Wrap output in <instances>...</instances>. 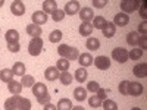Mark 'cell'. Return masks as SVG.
<instances>
[{
    "label": "cell",
    "instance_id": "cell-1",
    "mask_svg": "<svg viewBox=\"0 0 147 110\" xmlns=\"http://www.w3.org/2000/svg\"><path fill=\"white\" fill-rule=\"evenodd\" d=\"M57 53L62 56L63 59H66V60H77V59L80 57L78 48L71 47V46H68V44H60L59 48H57Z\"/></svg>",
    "mask_w": 147,
    "mask_h": 110
},
{
    "label": "cell",
    "instance_id": "cell-2",
    "mask_svg": "<svg viewBox=\"0 0 147 110\" xmlns=\"http://www.w3.org/2000/svg\"><path fill=\"white\" fill-rule=\"evenodd\" d=\"M43 50V40L41 38H32L28 44V52L31 56H38Z\"/></svg>",
    "mask_w": 147,
    "mask_h": 110
},
{
    "label": "cell",
    "instance_id": "cell-3",
    "mask_svg": "<svg viewBox=\"0 0 147 110\" xmlns=\"http://www.w3.org/2000/svg\"><path fill=\"white\" fill-rule=\"evenodd\" d=\"M121 9H122V13H132L134 10H137L138 6H140V2L138 0H132V2H127V0H124V2H121Z\"/></svg>",
    "mask_w": 147,
    "mask_h": 110
},
{
    "label": "cell",
    "instance_id": "cell-4",
    "mask_svg": "<svg viewBox=\"0 0 147 110\" xmlns=\"http://www.w3.org/2000/svg\"><path fill=\"white\" fill-rule=\"evenodd\" d=\"M112 57H113V60H116L118 63H125L128 60V52L125 50V48H122V47H116V48H113V52H112Z\"/></svg>",
    "mask_w": 147,
    "mask_h": 110
},
{
    "label": "cell",
    "instance_id": "cell-5",
    "mask_svg": "<svg viewBox=\"0 0 147 110\" xmlns=\"http://www.w3.org/2000/svg\"><path fill=\"white\" fill-rule=\"evenodd\" d=\"M93 63L97 69H100V70H106V69L110 68V60L106 56H97L96 59H93Z\"/></svg>",
    "mask_w": 147,
    "mask_h": 110
},
{
    "label": "cell",
    "instance_id": "cell-6",
    "mask_svg": "<svg viewBox=\"0 0 147 110\" xmlns=\"http://www.w3.org/2000/svg\"><path fill=\"white\" fill-rule=\"evenodd\" d=\"M21 100H22L21 95H12L10 99L5 101V110H18Z\"/></svg>",
    "mask_w": 147,
    "mask_h": 110
},
{
    "label": "cell",
    "instance_id": "cell-7",
    "mask_svg": "<svg viewBox=\"0 0 147 110\" xmlns=\"http://www.w3.org/2000/svg\"><path fill=\"white\" fill-rule=\"evenodd\" d=\"M143 91H144V88L140 82H129L128 81V95L138 97L143 94Z\"/></svg>",
    "mask_w": 147,
    "mask_h": 110
},
{
    "label": "cell",
    "instance_id": "cell-8",
    "mask_svg": "<svg viewBox=\"0 0 147 110\" xmlns=\"http://www.w3.org/2000/svg\"><path fill=\"white\" fill-rule=\"evenodd\" d=\"M31 19H32V23L34 25H43V23H46L47 22V19H49V16L44 13L43 10H35L34 13H32V16H31Z\"/></svg>",
    "mask_w": 147,
    "mask_h": 110
},
{
    "label": "cell",
    "instance_id": "cell-9",
    "mask_svg": "<svg viewBox=\"0 0 147 110\" xmlns=\"http://www.w3.org/2000/svg\"><path fill=\"white\" fill-rule=\"evenodd\" d=\"M10 12L15 16H22L25 13V5H24L21 0H15V2H12V5H10Z\"/></svg>",
    "mask_w": 147,
    "mask_h": 110
},
{
    "label": "cell",
    "instance_id": "cell-10",
    "mask_svg": "<svg viewBox=\"0 0 147 110\" xmlns=\"http://www.w3.org/2000/svg\"><path fill=\"white\" fill-rule=\"evenodd\" d=\"M80 9H81V5H80V2H77V0H72V2H68L66 5H65V13H68V15H75V13H78L80 12Z\"/></svg>",
    "mask_w": 147,
    "mask_h": 110
},
{
    "label": "cell",
    "instance_id": "cell-11",
    "mask_svg": "<svg viewBox=\"0 0 147 110\" xmlns=\"http://www.w3.org/2000/svg\"><path fill=\"white\" fill-rule=\"evenodd\" d=\"M80 18L82 22H91L94 19V13L91 7H82L80 9Z\"/></svg>",
    "mask_w": 147,
    "mask_h": 110
},
{
    "label": "cell",
    "instance_id": "cell-12",
    "mask_svg": "<svg viewBox=\"0 0 147 110\" xmlns=\"http://www.w3.org/2000/svg\"><path fill=\"white\" fill-rule=\"evenodd\" d=\"M128 22H129V16L128 15H125V13H116L115 15V18H113V25L116 27H125V25H128Z\"/></svg>",
    "mask_w": 147,
    "mask_h": 110
},
{
    "label": "cell",
    "instance_id": "cell-13",
    "mask_svg": "<svg viewBox=\"0 0 147 110\" xmlns=\"http://www.w3.org/2000/svg\"><path fill=\"white\" fill-rule=\"evenodd\" d=\"M56 9H57V3L55 0H44L43 2V12L46 15H52Z\"/></svg>",
    "mask_w": 147,
    "mask_h": 110
},
{
    "label": "cell",
    "instance_id": "cell-14",
    "mask_svg": "<svg viewBox=\"0 0 147 110\" xmlns=\"http://www.w3.org/2000/svg\"><path fill=\"white\" fill-rule=\"evenodd\" d=\"M22 84L21 82H18V81H10L9 84H7V90L10 91V94L12 95H19L21 93H22Z\"/></svg>",
    "mask_w": 147,
    "mask_h": 110
},
{
    "label": "cell",
    "instance_id": "cell-15",
    "mask_svg": "<svg viewBox=\"0 0 147 110\" xmlns=\"http://www.w3.org/2000/svg\"><path fill=\"white\" fill-rule=\"evenodd\" d=\"M132 73L136 75L137 78H146L147 76V65L146 63H138L134 66Z\"/></svg>",
    "mask_w": 147,
    "mask_h": 110
},
{
    "label": "cell",
    "instance_id": "cell-16",
    "mask_svg": "<svg viewBox=\"0 0 147 110\" xmlns=\"http://www.w3.org/2000/svg\"><path fill=\"white\" fill-rule=\"evenodd\" d=\"M27 34L31 35L32 38H40V35L43 34V30L38 25H34V23H30L27 25Z\"/></svg>",
    "mask_w": 147,
    "mask_h": 110
},
{
    "label": "cell",
    "instance_id": "cell-17",
    "mask_svg": "<svg viewBox=\"0 0 147 110\" xmlns=\"http://www.w3.org/2000/svg\"><path fill=\"white\" fill-rule=\"evenodd\" d=\"M59 73L60 72L55 66H50L44 70V76H46L47 81H56V79H59Z\"/></svg>",
    "mask_w": 147,
    "mask_h": 110
},
{
    "label": "cell",
    "instance_id": "cell-18",
    "mask_svg": "<svg viewBox=\"0 0 147 110\" xmlns=\"http://www.w3.org/2000/svg\"><path fill=\"white\" fill-rule=\"evenodd\" d=\"M47 93V87L43 84V82H35L34 85H32V94L35 95V97H40V95H43V94H46Z\"/></svg>",
    "mask_w": 147,
    "mask_h": 110
},
{
    "label": "cell",
    "instance_id": "cell-19",
    "mask_svg": "<svg viewBox=\"0 0 147 110\" xmlns=\"http://www.w3.org/2000/svg\"><path fill=\"white\" fill-rule=\"evenodd\" d=\"M85 46H87V48L90 52H96L100 48V41H99V38H96V37H90V38L85 41Z\"/></svg>",
    "mask_w": 147,
    "mask_h": 110
},
{
    "label": "cell",
    "instance_id": "cell-20",
    "mask_svg": "<svg viewBox=\"0 0 147 110\" xmlns=\"http://www.w3.org/2000/svg\"><path fill=\"white\" fill-rule=\"evenodd\" d=\"M93 25H91V22H82L81 25H80V34L82 35V37H88V35H91V32H93Z\"/></svg>",
    "mask_w": 147,
    "mask_h": 110
},
{
    "label": "cell",
    "instance_id": "cell-21",
    "mask_svg": "<svg viewBox=\"0 0 147 110\" xmlns=\"http://www.w3.org/2000/svg\"><path fill=\"white\" fill-rule=\"evenodd\" d=\"M102 32H103V35L106 37V38H112V37L115 35V32H116V27L113 25V22H107L106 27L102 30Z\"/></svg>",
    "mask_w": 147,
    "mask_h": 110
},
{
    "label": "cell",
    "instance_id": "cell-22",
    "mask_svg": "<svg viewBox=\"0 0 147 110\" xmlns=\"http://www.w3.org/2000/svg\"><path fill=\"white\" fill-rule=\"evenodd\" d=\"M78 60H80V63H81V68H87V66L93 65V56H91L90 53H82V54H80Z\"/></svg>",
    "mask_w": 147,
    "mask_h": 110
},
{
    "label": "cell",
    "instance_id": "cell-23",
    "mask_svg": "<svg viewBox=\"0 0 147 110\" xmlns=\"http://www.w3.org/2000/svg\"><path fill=\"white\" fill-rule=\"evenodd\" d=\"M74 99H75L77 101H84L85 99H87V90L82 88V87H77L75 90H74Z\"/></svg>",
    "mask_w": 147,
    "mask_h": 110
},
{
    "label": "cell",
    "instance_id": "cell-24",
    "mask_svg": "<svg viewBox=\"0 0 147 110\" xmlns=\"http://www.w3.org/2000/svg\"><path fill=\"white\" fill-rule=\"evenodd\" d=\"M0 81H3L6 84L13 81V72H12V69H2L0 70Z\"/></svg>",
    "mask_w": 147,
    "mask_h": 110
},
{
    "label": "cell",
    "instance_id": "cell-25",
    "mask_svg": "<svg viewBox=\"0 0 147 110\" xmlns=\"http://www.w3.org/2000/svg\"><path fill=\"white\" fill-rule=\"evenodd\" d=\"M5 38L7 43H16V41H19V32L16 30H9L5 34Z\"/></svg>",
    "mask_w": 147,
    "mask_h": 110
},
{
    "label": "cell",
    "instance_id": "cell-26",
    "mask_svg": "<svg viewBox=\"0 0 147 110\" xmlns=\"http://www.w3.org/2000/svg\"><path fill=\"white\" fill-rule=\"evenodd\" d=\"M74 78H75L80 84H82L85 79H87V76H88V73H87V70H85V68H78L77 70H75V73H74Z\"/></svg>",
    "mask_w": 147,
    "mask_h": 110
},
{
    "label": "cell",
    "instance_id": "cell-27",
    "mask_svg": "<svg viewBox=\"0 0 147 110\" xmlns=\"http://www.w3.org/2000/svg\"><path fill=\"white\" fill-rule=\"evenodd\" d=\"M106 23H107V21L103 18V16H96L94 19H93V28L94 30H103L105 27H106Z\"/></svg>",
    "mask_w": 147,
    "mask_h": 110
},
{
    "label": "cell",
    "instance_id": "cell-28",
    "mask_svg": "<svg viewBox=\"0 0 147 110\" xmlns=\"http://www.w3.org/2000/svg\"><path fill=\"white\" fill-rule=\"evenodd\" d=\"M12 72H13V75L24 76L25 75V65H24L22 62H16L13 66H12Z\"/></svg>",
    "mask_w": 147,
    "mask_h": 110
},
{
    "label": "cell",
    "instance_id": "cell-29",
    "mask_svg": "<svg viewBox=\"0 0 147 110\" xmlns=\"http://www.w3.org/2000/svg\"><path fill=\"white\" fill-rule=\"evenodd\" d=\"M72 103H71V100L69 99H60L59 101H57V106H56V109L57 110H72Z\"/></svg>",
    "mask_w": 147,
    "mask_h": 110
},
{
    "label": "cell",
    "instance_id": "cell-30",
    "mask_svg": "<svg viewBox=\"0 0 147 110\" xmlns=\"http://www.w3.org/2000/svg\"><path fill=\"white\" fill-rule=\"evenodd\" d=\"M69 66H71V63H69V60H66V59H59L57 60V63H56V69L59 70V72H66L68 69H69Z\"/></svg>",
    "mask_w": 147,
    "mask_h": 110
},
{
    "label": "cell",
    "instance_id": "cell-31",
    "mask_svg": "<svg viewBox=\"0 0 147 110\" xmlns=\"http://www.w3.org/2000/svg\"><path fill=\"white\" fill-rule=\"evenodd\" d=\"M59 79H60V82H62L63 85H69L74 81V76L66 70V72H60L59 73Z\"/></svg>",
    "mask_w": 147,
    "mask_h": 110
},
{
    "label": "cell",
    "instance_id": "cell-32",
    "mask_svg": "<svg viewBox=\"0 0 147 110\" xmlns=\"http://www.w3.org/2000/svg\"><path fill=\"white\" fill-rule=\"evenodd\" d=\"M21 84H22V87H24V88H28V87L32 88V85L35 84L34 76H32V75H24L22 79H21Z\"/></svg>",
    "mask_w": 147,
    "mask_h": 110
},
{
    "label": "cell",
    "instance_id": "cell-33",
    "mask_svg": "<svg viewBox=\"0 0 147 110\" xmlns=\"http://www.w3.org/2000/svg\"><path fill=\"white\" fill-rule=\"evenodd\" d=\"M138 37H140V34H138L137 31H131V32L127 35V43H128L129 46H137Z\"/></svg>",
    "mask_w": 147,
    "mask_h": 110
},
{
    "label": "cell",
    "instance_id": "cell-34",
    "mask_svg": "<svg viewBox=\"0 0 147 110\" xmlns=\"http://www.w3.org/2000/svg\"><path fill=\"white\" fill-rule=\"evenodd\" d=\"M143 53H144V52L141 50V48H132V50L128 52V59H131V60H138V59H141Z\"/></svg>",
    "mask_w": 147,
    "mask_h": 110
},
{
    "label": "cell",
    "instance_id": "cell-35",
    "mask_svg": "<svg viewBox=\"0 0 147 110\" xmlns=\"http://www.w3.org/2000/svg\"><path fill=\"white\" fill-rule=\"evenodd\" d=\"M102 100L97 97L96 94H93L90 99H88V104H90V107H93V109H97V107H102Z\"/></svg>",
    "mask_w": 147,
    "mask_h": 110
},
{
    "label": "cell",
    "instance_id": "cell-36",
    "mask_svg": "<svg viewBox=\"0 0 147 110\" xmlns=\"http://www.w3.org/2000/svg\"><path fill=\"white\" fill-rule=\"evenodd\" d=\"M49 40H50L52 43H59L60 40H62V32H60L59 30H55L50 32V35H49Z\"/></svg>",
    "mask_w": 147,
    "mask_h": 110
},
{
    "label": "cell",
    "instance_id": "cell-37",
    "mask_svg": "<svg viewBox=\"0 0 147 110\" xmlns=\"http://www.w3.org/2000/svg\"><path fill=\"white\" fill-rule=\"evenodd\" d=\"M102 106L105 110H118V104L113 100H103Z\"/></svg>",
    "mask_w": 147,
    "mask_h": 110
},
{
    "label": "cell",
    "instance_id": "cell-38",
    "mask_svg": "<svg viewBox=\"0 0 147 110\" xmlns=\"http://www.w3.org/2000/svg\"><path fill=\"white\" fill-rule=\"evenodd\" d=\"M63 18H65V12L60 10V9H56L53 13H52V19H53L55 22H60Z\"/></svg>",
    "mask_w": 147,
    "mask_h": 110
},
{
    "label": "cell",
    "instance_id": "cell-39",
    "mask_svg": "<svg viewBox=\"0 0 147 110\" xmlns=\"http://www.w3.org/2000/svg\"><path fill=\"white\" fill-rule=\"evenodd\" d=\"M18 110H31V101H30V99L22 97V100H21V103H19Z\"/></svg>",
    "mask_w": 147,
    "mask_h": 110
},
{
    "label": "cell",
    "instance_id": "cell-40",
    "mask_svg": "<svg viewBox=\"0 0 147 110\" xmlns=\"http://www.w3.org/2000/svg\"><path fill=\"white\" fill-rule=\"evenodd\" d=\"M7 50L12 52V53H18V52L21 50L19 41H16V43H7Z\"/></svg>",
    "mask_w": 147,
    "mask_h": 110
},
{
    "label": "cell",
    "instance_id": "cell-41",
    "mask_svg": "<svg viewBox=\"0 0 147 110\" xmlns=\"http://www.w3.org/2000/svg\"><path fill=\"white\" fill-rule=\"evenodd\" d=\"M37 101H38L40 104H43V106H46V104L50 103V95H49V93H46L40 97H37Z\"/></svg>",
    "mask_w": 147,
    "mask_h": 110
},
{
    "label": "cell",
    "instance_id": "cell-42",
    "mask_svg": "<svg viewBox=\"0 0 147 110\" xmlns=\"http://www.w3.org/2000/svg\"><path fill=\"white\" fill-rule=\"evenodd\" d=\"M119 93L122 95H128V81H122L119 84Z\"/></svg>",
    "mask_w": 147,
    "mask_h": 110
},
{
    "label": "cell",
    "instance_id": "cell-43",
    "mask_svg": "<svg viewBox=\"0 0 147 110\" xmlns=\"http://www.w3.org/2000/svg\"><path fill=\"white\" fill-rule=\"evenodd\" d=\"M99 88H100V85L97 84L96 81H90V82H88V85H87V90H88V91H91L93 94H94V93H97V90H99Z\"/></svg>",
    "mask_w": 147,
    "mask_h": 110
},
{
    "label": "cell",
    "instance_id": "cell-44",
    "mask_svg": "<svg viewBox=\"0 0 147 110\" xmlns=\"http://www.w3.org/2000/svg\"><path fill=\"white\" fill-rule=\"evenodd\" d=\"M137 44H140V48H141V50H146V48H147V37H146V35L138 37Z\"/></svg>",
    "mask_w": 147,
    "mask_h": 110
},
{
    "label": "cell",
    "instance_id": "cell-45",
    "mask_svg": "<svg viewBox=\"0 0 147 110\" xmlns=\"http://www.w3.org/2000/svg\"><path fill=\"white\" fill-rule=\"evenodd\" d=\"M93 5L97 9H102V7H105L107 5V0H93Z\"/></svg>",
    "mask_w": 147,
    "mask_h": 110
},
{
    "label": "cell",
    "instance_id": "cell-46",
    "mask_svg": "<svg viewBox=\"0 0 147 110\" xmlns=\"http://www.w3.org/2000/svg\"><path fill=\"white\" fill-rule=\"evenodd\" d=\"M138 34H143V35H146V32H147V21H143L140 25H138V31H137Z\"/></svg>",
    "mask_w": 147,
    "mask_h": 110
},
{
    "label": "cell",
    "instance_id": "cell-47",
    "mask_svg": "<svg viewBox=\"0 0 147 110\" xmlns=\"http://www.w3.org/2000/svg\"><path fill=\"white\" fill-rule=\"evenodd\" d=\"M96 95L99 97V99L103 101V100H106V90H103V88H99L97 90V93H96Z\"/></svg>",
    "mask_w": 147,
    "mask_h": 110
},
{
    "label": "cell",
    "instance_id": "cell-48",
    "mask_svg": "<svg viewBox=\"0 0 147 110\" xmlns=\"http://www.w3.org/2000/svg\"><path fill=\"white\" fill-rule=\"evenodd\" d=\"M141 5V7H140V16L141 18H144V21H146V18H147V13H146V2H143V3H140Z\"/></svg>",
    "mask_w": 147,
    "mask_h": 110
},
{
    "label": "cell",
    "instance_id": "cell-49",
    "mask_svg": "<svg viewBox=\"0 0 147 110\" xmlns=\"http://www.w3.org/2000/svg\"><path fill=\"white\" fill-rule=\"evenodd\" d=\"M44 110H57V109H56V106H55V104L49 103V104H46V106H44Z\"/></svg>",
    "mask_w": 147,
    "mask_h": 110
},
{
    "label": "cell",
    "instance_id": "cell-50",
    "mask_svg": "<svg viewBox=\"0 0 147 110\" xmlns=\"http://www.w3.org/2000/svg\"><path fill=\"white\" fill-rule=\"evenodd\" d=\"M72 110H85L82 106H75V107H72Z\"/></svg>",
    "mask_w": 147,
    "mask_h": 110
},
{
    "label": "cell",
    "instance_id": "cell-51",
    "mask_svg": "<svg viewBox=\"0 0 147 110\" xmlns=\"http://www.w3.org/2000/svg\"><path fill=\"white\" fill-rule=\"evenodd\" d=\"M3 5H5V2H3V0H0V7H2Z\"/></svg>",
    "mask_w": 147,
    "mask_h": 110
},
{
    "label": "cell",
    "instance_id": "cell-52",
    "mask_svg": "<svg viewBox=\"0 0 147 110\" xmlns=\"http://www.w3.org/2000/svg\"><path fill=\"white\" fill-rule=\"evenodd\" d=\"M131 110H141V109H140V107H132Z\"/></svg>",
    "mask_w": 147,
    "mask_h": 110
}]
</instances>
